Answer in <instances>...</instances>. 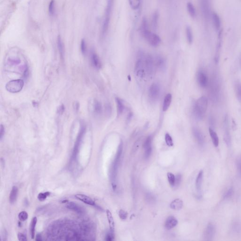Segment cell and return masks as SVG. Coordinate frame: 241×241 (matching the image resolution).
<instances>
[{
    "instance_id": "obj_33",
    "label": "cell",
    "mask_w": 241,
    "mask_h": 241,
    "mask_svg": "<svg viewBox=\"0 0 241 241\" xmlns=\"http://www.w3.org/2000/svg\"><path fill=\"white\" fill-rule=\"evenodd\" d=\"M159 17V14L158 12H155L153 14V17H152V26H153V28L155 30L157 29V27Z\"/></svg>"
},
{
    "instance_id": "obj_31",
    "label": "cell",
    "mask_w": 241,
    "mask_h": 241,
    "mask_svg": "<svg viewBox=\"0 0 241 241\" xmlns=\"http://www.w3.org/2000/svg\"><path fill=\"white\" fill-rule=\"evenodd\" d=\"M57 44H58V49H59V52L60 54V57L61 59H63L64 55V44L60 36H59L57 39Z\"/></svg>"
},
{
    "instance_id": "obj_4",
    "label": "cell",
    "mask_w": 241,
    "mask_h": 241,
    "mask_svg": "<svg viewBox=\"0 0 241 241\" xmlns=\"http://www.w3.org/2000/svg\"><path fill=\"white\" fill-rule=\"evenodd\" d=\"M209 93L210 98L214 102H216L219 99L220 84L216 76H213L209 81Z\"/></svg>"
},
{
    "instance_id": "obj_49",
    "label": "cell",
    "mask_w": 241,
    "mask_h": 241,
    "mask_svg": "<svg viewBox=\"0 0 241 241\" xmlns=\"http://www.w3.org/2000/svg\"><path fill=\"white\" fill-rule=\"evenodd\" d=\"M18 238L19 241H26L27 240L26 235L22 233H19L18 234Z\"/></svg>"
},
{
    "instance_id": "obj_26",
    "label": "cell",
    "mask_w": 241,
    "mask_h": 241,
    "mask_svg": "<svg viewBox=\"0 0 241 241\" xmlns=\"http://www.w3.org/2000/svg\"><path fill=\"white\" fill-rule=\"evenodd\" d=\"M172 100V96L171 94H167L164 97L163 100V111H166L169 108L171 105V103Z\"/></svg>"
},
{
    "instance_id": "obj_1",
    "label": "cell",
    "mask_w": 241,
    "mask_h": 241,
    "mask_svg": "<svg viewBox=\"0 0 241 241\" xmlns=\"http://www.w3.org/2000/svg\"><path fill=\"white\" fill-rule=\"evenodd\" d=\"M123 144L122 142L120 143L118 148L116 156L114 157L110 171V179L112 185V189L114 191H116L117 187V174L119 167V162L122 154Z\"/></svg>"
},
{
    "instance_id": "obj_41",
    "label": "cell",
    "mask_w": 241,
    "mask_h": 241,
    "mask_svg": "<svg viewBox=\"0 0 241 241\" xmlns=\"http://www.w3.org/2000/svg\"><path fill=\"white\" fill-rule=\"evenodd\" d=\"M50 195H51V193L50 192L40 193L38 196V199L40 201H43L46 199L48 196H50Z\"/></svg>"
},
{
    "instance_id": "obj_10",
    "label": "cell",
    "mask_w": 241,
    "mask_h": 241,
    "mask_svg": "<svg viewBox=\"0 0 241 241\" xmlns=\"http://www.w3.org/2000/svg\"><path fill=\"white\" fill-rule=\"evenodd\" d=\"M197 82L201 87H207L208 86L209 83V80L207 74L203 70H200L198 71L196 75Z\"/></svg>"
},
{
    "instance_id": "obj_20",
    "label": "cell",
    "mask_w": 241,
    "mask_h": 241,
    "mask_svg": "<svg viewBox=\"0 0 241 241\" xmlns=\"http://www.w3.org/2000/svg\"><path fill=\"white\" fill-rule=\"evenodd\" d=\"M156 67L161 70H163L166 67V61L165 59L161 56H158L155 59Z\"/></svg>"
},
{
    "instance_id": "obj_15",
    "label": "cell",
    "mask_w": 241,
    "mask_h": 241,
    "mask_svg": "<svg viewBox=\"0 0 241 241\" xmlns=\"http://www.w3.org/2000/svg\"><path fill=\"white\" fill-rule=\"evenodd\" d=\"M152 138L151 136L147 138L144 144V156L146 159H148L150 156L152 152Z\"/></svg>"
},
{
    "instance_id": "obj_51",
    "label": "cell",
    "mask_w": 241,
    "mask_h": 241,
    "mask_svg": "<svg viewBox=\"0 0 241 241\" xmlns=\"http://www.w3.org/2000/svg\"><path fill=\"white\" fill-rule=\"evenodd\" d=\"M0 139L1 140L2 139V138L4 137V126L1 125V129H0Z\"/></svg>"
},
{
    "instance_id": "obj_3",
    "label": "cell",
    "mask_w": 241,
    "mask_h": 241,
    "mask_svg": "<svg viewBox=\"0 0 241 241\" xmlns=\"http://www.w3.org/2000/svg\"><path fill=\"white\" fill-rule=\"evenodd\" d=\"M114 1V0H108V1H107V5H106L105 13L104 18L103 19L102 30H101L102 35L103 36L105 35L108 29L109 26L110 24L111 13H112V9L113 7Z\"/></svg>"
},
{
    "instance_id": "obj_30",
    "label": "cell",
    "mask_w": 241,
    "mask_h": 241,
    "mask_svg": "<svg viewBox=\"0 0 241 241\" xmlns=\"http://www.w3.org/2000/svg\"><path fill=\"white\" fill-rule=\"evenodd\" d=\"M213 24L216 29L218 30L221 26V21L220 17L216 13H213L212 14Z\"/></svg>"
},
{
    "instance_id": "obj_7",
    "label": "cell",
    "mask_w": 241,
    "mask_h": 241,
    "mask_svg": "<svg viewBox=\"0 0 241 241\" xmlns=\"http://www.w3.org/2000/svg\"><path fill=\"white\" fill-rule=\"evenodd\" d=\"M139 55L140 57L135 65V72L137 77L140 79H143L146 75L144 61V55L142 52L140 53Z\"/></svg>"
},
{
    "instance_id": "obj_38",
    "label": "cell",
    "mask_w": 241,
    "mask_h": 241,
    "mask_svg": "<svg viewBox=\"0 0 241 241\" xmlns=\"http://www.w3.org/2000/svg\"><path fill=\"white\" fill-rule=\"evenodd\" d=\"M236 166L238 174L241 179V155L238 156L236 161Z\"/></svg>"
},
{
    "instance_id": "obj_12",
    "label": "cell",
    "mask_w": 241,
    "mask_h": 241,
    "mask_svg": "<svg viewBox=\"0 0 241 241\" xmlns=\"http://www.w3.org/2000/svg\"><path fill=\"white\" fill-rule=\"evenodd\" d=\"M215 234V227L212 223H209L207 225L204 232V240L205 241H212Z\"/></svg>"
},
{
    "instance_id": "obj_45",
    "label": "cell",
    "mask_w": 241,
    "mask_h": 241,
    "mask_svg": "<svg viewBox=\"0 0 241 241\" xmlns=\"http://www.w3.org/2000/svg\"><path fill=\"white\" fill-rule=\"evenodd\" d=\"M234 189L233 188L231 187L229 190L227 191L226 193V194H225L224 196V199H229V198H231L232 197V196L234 194Z\"/></svg>"
},
{
    "instance_id": "obj_52",
    "label": "cell",
    "mask_w": 241,
    "mask_h": 241,
    "mask_svg": "<svg viewBox=\"0 0 241 241\" xmlns=\"http://www.w3.org/2000/svg\"><path fill=\"white\" fill-rule=\"evenodd\" d=\"M64 110H65V107L63 105H62L59 107V109H58V113L59 114H62L63 113Z\"/></svg>"
},
{
    "instance_id": "obj_44",
    "label": "cell",
    "mask_w": 241,
    "mask_h": 241,
    "mask_svg": "<svg viewBox=\"0 0 241 241\" xmlns=\"http://www.w3.org/2000/svg\"><path fill=\"white\" fill-rule=\"evenodd\" d=\"M114 231L110 230L106 234L105 240L106 241H112L114 239Z\"/></svg>"
},
{
    "instance_id": "obj_23",
    "label": "cell",
    "mask_w": 241,
    "mask_h": 241,
    "mask_svg": "<svg viewBox=\"0 0 241 241\" xmlns=\"http://www.w3.org/2000/svg\"><path fill=\"white\" fill-rule=\"evenodd\" d=\"M18 188L16 186H13L10 194L9 201L10 204L15 203L17 199L18 195Z\"/></svg>"
},
{
    "instance_id": "obj_18",
    "label": "cell",
    "mask_w": 241,
    "mask_h": 241,
    "mask_svg": "<svg viewBox=\"0 0 241 241\" xmlns=\"http://www.w3.org/2000/svg\"><path fill=\"white\" fill-rule=\"evenodd\" d=\"M201 7L205 17H208L210 13V0H200Z\"/></svg>"
},
{
    "instance_id": "obj_24",
    "label": "cell",
    "mask_w": 241,
    "mask_h": 241,
    "mask_svg": "<svg viewBox=\"0 0 241 241\" xmlns=\"http://www.w3.org/2000/svg\"><path fill=\"white\" fill-rule=\"evenodd\" d=\"M183 205V202L180 199H176L173 200L170 204L171 208L174 210H180Z\"/></svg>"
},
{
    "instance_id": "obj_54",
    "label": "cell",
    "mask_w": 241,
    "mask_h": 241,
    "mask_svg": "<svg viewBox=\"0 0 241 241\" xmlns=\"http://www.w3.org/2000/svg\"><path fill=\"white\" fill-rule=\"evenodd\" d=\"M240 63H241V60H240Z\"/></svg>"
},
{
    "instance_id": "obj_43",
    "label": "cell",
    "mask_w": 241,
    "mask_h": 241,
    "mask_svg": "<svg viewBox=\"0 0 241 241\" xmlns=\"http://www.w3.org/2000/svg\"><path fill=\"white\" fill-rule=\"evenodd\" d=\"M18 217L20 220L21 221H25L29 218V215H28L27 212L22 211L19 213Z\"/></svg>"
},
{
    "instance_id": "obj_37",
    "label": "cell",
    "mask_w": 241,
    "mask_h": 241,
    "mask_svg": "<svg viewBox=\"0 0 241 241\" xmlns=\"http://www.w3.org/2000/svg\"><path fill=\"white\" fill-rule=\"evenodd\" d=\"M48 10L50 15L51 16L54 15L55 13V2L54 0H51V1H50Z\"/></svg>"
},
{
    "instance_id": "obj_13",
    "label": "cell",
    "mask_w": 241,
    "mask_h": 241,
    "mask_svg": "<svg viewBox=\"0 0 241 241\" xmlns=\"http://www.w3.org/2000/svg\"><path fill=\"white\" fill-rule=\"evenodd\" d=\"M75 197H76L77 199L82 201L83 203H85V204L91 205V206H94V207L97 208V209L102 210V209L100 207L97 206L96 204V203H95L94 200L88 196L84 195V194H76L75 196Z\"/></svg>"
},
{
    "instance_id": "obj_17",
    "label": "cell",
    "mask_w": 241,
    "mask_h": 241,
    "mask_svg": "<svg viewBox=\"0 0 241 241\" xmlns=\"http://www.w3.org/2000/svg\"><path fill=\"white\" fill-rule=\"evenodd\" d=\"M192 132L198 145L201 147L204 146L205 141L204 135L201 130L196 127H193L192 129Z\"/></svg>"
},
{
    "instance_id": "obj_48",
    "label": "cell",
    "mask_w": 241,
    "mask_h": 241,
    "mask_svg": "<svg viewBox=\"0 0 241 241\" xmlns=\"http://www.w3.org/2000/svg\"><path fill=\"white\" fill-rule=\"evenodd\" d=\"M81 49L83 54H85L86 52V44L85 41L83 39L81 43Z\"/></svg>"
},
{
    "instance_id": "obj_27",
    "label": "cell",
    "mask_w": 241,
    "mask_h": 241,
    "mask_svg": "<svg viewBox=\"0 0 241 241\" xmlns=\"http://www.w3.org/2000/svg\"><path fill=\"white\" fill-rule=\"evenodd\" d=\"M37 222V217H33L31 220L30 227L31 237L32 239H34V237H35V227H36Z\"/></svg>"
},
{
    "instance_id": "obj_6",
    "label": "cell",
    "mask_w": 241,
    "mask_h": 241,
    "mask_svg": "<svg viewBox=\"0 0 241 241\" xmlns=\"http://www.w3.org/2000/svg\"><path fill=\"white\" fill-rule=\"evenodd\" d=\"M141 33L142 36L152 46H157L161 42V38L157 34L151 32L149 29L144 31Z\"/></svg>"
},
{
    "instance_id": "obj_19",
    "label": "cell",
    "mask_w": 241,
    "mask_h": 241,
    "mask_svg": "<svg viewBox=\"0 0 241 241\" xmlns=\"http://www.w3.org/2000/svg\"><path fill=\"white\" fill-rule=\"evenodd\" d=\"M178 223V220L176 218L173 216H169L165 221V228L168 230L171 229L175 227Z\"/></svg>"
},
{
    "instance_id": "obj_22",
    "label": "cell",
    "mask_w": 241,
    "mask_h": 241,
    "mask_svg": "<svg viewBox=\"0 0 241 241\" xmlns=\"http://www.w3.org/2000/svg\"><path fill=\"white\" fill-rule=\"evenodd\" d=\"M91 60L92 65L95 68L99 69L101 67V63L100 58L95 52H92L91 54Z\"/></svg>"
},
{
    "instance_id": "obj_14",
    "label": "cell",
    "mask_w": 241,
    "mask_h": 241,
    "mask_svg": "<svg viewBox=\"0 0 241 241\" xmlns=\"http://www.w3.org/2000/svg\"><path fill=\"white\" fill-rule=\"evenodd\" d=\"M224 141L228 146L231 144V137L229 129V118L228 116H226L224 120Z\"/></svg>"
},
{
    "instance_id": "obj_42",
    "label": "cell",
    "mask_w": 241,
    "mask_h": 241,
    "mask_svg": "<svg viewBox=\"0 0 241 241\" xmlns=\"http://www.w3.org/2000/svg\"><path fill=\"white\" fill-rule=\"evenodd\" d=\"M165 140L166 143L169 147H172L173 146V142L172 138L169 133L166 134L165 136Z\"/></svg>"
},
{
    "instance_id": "obj_21",
    "label": "cell",
    "mask_w": 241,
    "mask_h": 241,
    "mask_svg": "<svg viewBox=\"0 0 241 241\" xmlns=\"http://www.w3.org/2000/svg\"><path fill=\"white\" fill-rule=\"evenodd\" d=\"M203 174H204V172H203V170H201L198 173L197 178L196 179V188L197 191L199 193H200L201 192V186H202V183H203Z\"/></svg>"
},
{
    "instance_id": "obj_50",
    "label": "cell",
    "mask_w": 241,
    "mask_h": 241,
    "mask_svg": "<svg viewBox=\"0 0 241 241\" xmlns=\"http://www.w3.org/2000/svg\"><path fill=\"white\" fill-rule=\"evenodd\" d=\"M105 112H106V114L108 116H110L111 114L112 109H111V106L110 104H108L105 105Z\"/></svg>"
},
{
    "instance_id": "obj_36",
    "label": "cell",
    "mask_w": 241,
    "mask_h": 241,
    "mask_svg": "<svg viewBox=\"0 0 241 241\" xmlns=\"http://www.w3.org/2000/svg\"><path fill=\"white\" fill-rule=\"evenodd\" d=\"M235 91L238 100L241 103V83H237L235 84Z\"/></svg>"
},
{
    "instance_id": "obj_25",
    "label": "cell",
    "mask_w": 241,
    "mask_h": 241,
    "mask_svg": "<svg viewBox=\"0 0 241 241\" xmlns=\"http://www.w3.org/2000/svg\"><path fill=\"white\" fill-rule=\"evenodd\" d=\"M209 131L210 137L212 138L213 144L214 145V146L217 147L219 144V138H218L217 134L211 128H209Z\"/></svg>"
},
{
    "instance_id": "obj_28",
    "label": "cell",
    "mask_w": 241,
    "mask_h": 241,
    "mask_svg": "<svg viewBox=\"0 0 241 241\" xmlns=\"http://www.w3.org/2000/svg\"><path fill=\"white\" fill-rule=\"evenodd\" d=\"M106 216L108 218V221L109 225V228L110 230L111 231H114V220L113 217L112 216V213L108 210H107L106 211Z\"/></svg>"
},
{
    "instance_id": "obj_32",
    "label": "cell",
    "mask_w": 241,
    "mask_h": 241,
    "mask_svg": "<svg viewBox=\"0 0 241 241\" xmlns=\"http://www.w3.org/2000/svg\"><path fill=\"white\" fill-rule=\"evenodd\" d=\"M187 10L190 16L193 18H195L196 14V9L191 2H188L187 4Z\"/></svg>"
},
{
    "instance_id": "obj_9",
    "label": "cell",
    "mask_w": 241,
    "mask_h": 241,
    "mask_svg": "<svg viewBox=\"0 0 241 241\" xmlns=\"http://www.w3.org/2000/svg\"><path fill=\"white\" fill-rule=\"evenodd\" d=\"M85 133V128L84 126H82L81 128L79 133L78 134L75 143V147H74V150L73 153L72 159L75 160L77 157V154L79 151V148L81 144L82 143V139L84 138V135Z\"/></svg>"
},
{
    "instance_id": "obj_39",
    "label": "cell",
    "mask_w": 241,
    "mask_h": 241,
    "mask_svg": "<svg viewBox=\"0 0 241 241\" xmlns=\"http://www.w3.org/2000/svg\"><path fill=\"white\" fill-rule=\"evenodd\" d=\"M167 177L170 185L172 187H174L175 181V176L171 172H168L167 173Z\"/></svg>"
},
{
    "instance_id": "obj_5",
    "label": "cell",
    "mask_w": 241,
    "mask_h": 241,
    "mask_svg": "<svg viewBox=\"0 0 241 241\" xmlns=\"http://www.w3.org/2000/svg\"><path fill=\"white\" fill-rule=\"evenodd\" d=\"M144 64H145L146 73L149 77L152 78L155 74V59L149 54L144 56Z\"/></svg>"
},
{
    "instance_id": "obj_8",
    "label": "cell",
    "mask_w": 241,
    "mask_h": 241,
    "mask_svg": "<svg viewBox=\"0 0 241 241\" xmlns=\"http://www.w3.org/2000/svg\"><path fill=\"white\" fill-rule=\"evenodd\" d=\"M24 84V82L22 80L10 81L6 84V89L7 91L12 93H17L21 91Z\"/></svg>"
},
{
    "instance_id": "obj_47",
    "label": "cell",
    "mask_w": 241,
    "mask_h": 241,
    "mask_svg": "<svg viewBox=\"0 0 241 241\" xmlns=\"http://www.w3.org/2000/svg\"><path fill=\"white\" fill-rule=\"evenodd\" d=\"M119 217L122 220H125L128 217V213L124 210H120L119 212Z\"/></svg>"
},
{
    "instance_id": "obj_29",
    "label": "cell",
    "mask_w": 241,
    "mask_h": 241,
    "mask_svg": "<svg viewBox=\"0 0 241 241\" xmlns=\"http://www.w3.org/2000/svg\"><path fill=\"white\" fill-rule=\"evenodd\" d=\"M116 102L117 108L118 116H120L121 114H122L125 110V105L122 100H121L119 97H116Z\"/></svg>"
},
{
    "instance_id": "obj_40",
    "label": "cell",
    "mask_w": 241,
    "mask_h": 241,
    "mask_svg": "<svg viewBox=\"0 0 241 241\" xmlns=\"http://www.w3.org/2000/svg\"><path fill=\"white\" fill-rule=\"evenodd\" d=\"M94 111L97 114H100L102 112V105L97 101H95L94 103Z\"/></svg>"
},
{
    "instance_id": "obj_34",
    "label": "cell",
    "mask_w": 241,
    "mask_h": 241,
    "mask_svg": "<svg viewBox=\"0 0 241 241\" xmlns=\"http://www.w3.org/2000/svg\"><path fill=\"white\" fill-rule=\"evenodd\" d=\"M130 5L133 10H136L139 8L141 4V0H129Z\"/></svg>"
},
{
    "instance_id": "obj_46",
    "label": "cell",
    "mask_w": 241,
    "mask_h": 241,
    "mask_svg": "<svg viewBox=\"0 0 241 241\" xmlns=\"http://www.w3.org/2000/svg\"><path fill=\"white\" fill-rule=\"evenodd\" d=\"M181 180H182V176L180 174L177 175L175 176V185L174 187H179L181 183Z\"/></svg>"
},
{
    "instance_id": "obj_53",
    "label": "cell",
    "mask_w": 241,
    "mask_h": 241,
    "mask_svg": "<svg viewBox=\"0 0 241 241\" xmlns=\"http://www.w3.org/2000/svg\"><path fill=\"white\" fill-rule=\"evenodd\" d=\"M35 240L37 241H41L42 240V237L41 234H38L36 235V238H35Z\"/></svg>"
},
{
    "instance_id": "obj_35",
    "label": "cell",
    "mask_w": 241,
    "mask_h": 241,
    "mask_svg": "<svg viewBox=\"0 0 241 241\" xmlns=\"http://www.w3.org/2000/svg\"><path fill=\"white\" fill-rule=\"evenodd\" d=\"M186 35H187V40L190 44L192 43L193 40V35L192 29L190 26H188L186 28Z\"/></svg>"
},
{
    "instance_id": "obj_11",
    "label": "cell",
    "mask_w": 241,
    "mask_h": 241,
    "mask_svg": "<svg viewBox=\"0 0 241 241\" xmlns=\"http://www.w3.org/2000/svg\"><path fill=\"white\" fill-rule=\"evenodd\" d=\"M160 93V88L159 85L156 83H154L151 85L149 89V96L150 99L153 101L157 100Z\"/></svg>"
},
{
    "instance_id": "obj_2",
    "label": "cell",
    "mask_w": 241,
    "mask_h": 241,
    "mask_svg": "<svg viewBox=\"0 0 241 241\" xmlns=\"http://www.w3.org/2000/svg\"><path fill=\"white\" fill-rule=\"evenodd\" d=\"M208 100L205 96L200 97L195 102L193 108V114L196 120L200 121L204 118L208 107Z\"/></svg>"
},
{
    "instance_id": "obj_16",
    "label": "cell",
    "mask_w": 241,
    "mask_h": 241,
    "mask_svg": "<svg viewBox=\"0 0 241 241\" xmlns=\"http://www.w3.org/2000/svg\"><path fill=\"white\" fill-rule=\"evenodd\" d=\"M66 206L67 208L75 212L80 215H83L85 213V210L84 207L73 201L67 203Z\"/></svg>"
}]
</instances>
